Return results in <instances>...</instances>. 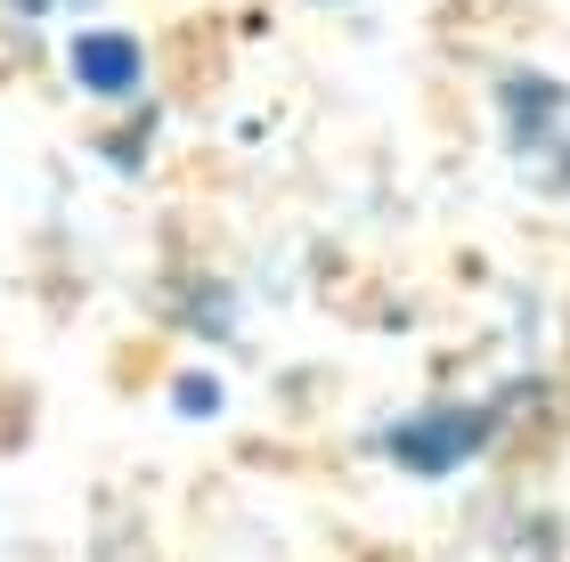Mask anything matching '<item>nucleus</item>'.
I'll use <instances>...</instances> for the list:
<instances>
[{
  "mask_svg": "<svg viewBox=\"0 0 570 562\" xmlns=\"http://www.w3.org/2000/svg\"><path fill=\"white\" fill-rule=\"evenodd\" d=\"M489 432H498L489 407H449V400H432V407H416L407 424H392V456H400L407 473H456V465H473V456L489 448Z\"/></svg>",
  "mask_w": 570,
  "mask_h": 562,
  "instance_id": "obj_1",
  "label": "nucleus"
},
{
  "mask_svg": "<svg viewBox=\"0 0 570 562\" xmlns=\"http://www.w3.org/2000/svg\"><path fill=\"white\" fill-rule=\"evenodd\" d=\"M73 73L98 98H131L139 90V41L131 33H82L73 41Z\"/></svg>",
  "mask_w": 570,
  "mask_h": 562,
  "instance_id": "obj_2",
  "label": "nucleus"
}]
</instances>
